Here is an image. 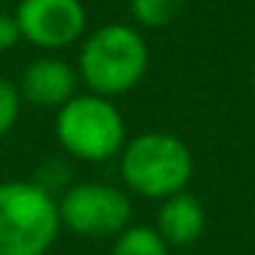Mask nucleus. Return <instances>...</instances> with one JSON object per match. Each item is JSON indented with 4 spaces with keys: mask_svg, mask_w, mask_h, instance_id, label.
<instances>
[{
    "mask_svg": "<svg viewBox=\"0 0 255 255\" xmlns=\"http://www.w3.org/2000/svg\"><path fill=\"white\" fill-rule=\"evenodd\" d=\"M148 69V44L134 28L121 22L102 25L83 41L77 74L91 94L113 99L143 80Z\"/></svg>",
    "mask_w": 255,
    "mask_h": 255,
    "instance_id": "1",
    "label": "nucleus"
},
{
    "mask_svg": "<svg viewBox=\"0 0 255 255\" xmlns=\"http://www.w3.org/2000/svg\"><path fill=\"white\" fill-rule=\"evenodd\" d=\"M192 170L189 145L170 132H143L121 151V178L140 198L165 200L187 192Z\"/></svg>",
    "mask_w": 255,
    "mask_h": 255,
    "instance_id": "2",
    "label": "nucleus"
},
{
    "mask_svg": "<svg viewBox=\"0 0 255 255\" xmlns=\"http://www.w3.org/2000/svg\"><path fill=\"white\" fill-rule=\"evenodd\" d=\"M58 233V200L41 184H0V255H47Z\"/></svg>",
    "mask_w": 255,
    "mask_h": 255,
    "instance_id": "3",
    "label": "nucleus"
},
{
    "mask_svg": "<svg viewBox=\"0 0 255 255\" xmlns=\"http://www.w3.org/2000/svg\"><path fill=\"white\" fill-rule=\"evenodd\" d=\"M55 137L74 159L107 162L127 145V124L110 99L96 94H77L58 110Z\"/></svg>",
    "mask_w": 255,
    "mask_h": 255,
    "instance_id": "4",
    "label": "nucleus"
},
{
    "mask_svg": "<svg viewBox=\"0 0 255 255\" xmlns=\"http://www.w3.org/2000/svg\"><path fill=\"white\" fill-rule=\"evenodd\" d=\"M61 228L85 239H110L132 222V200L124 189L102 181L74 184L58 200Z\"/></svg>",
    "mask_w": 255,
    "mask_h": 255,
    "instance_id": "5",
    "label": "nucleus"
},
{
    "mask_svg": "<svg viewBox=\"0 0 255 255\" xmlns=\"http://www.w3.org/2000/svg\"><path fill=\"white\" fill-rule=\"evenodd\" d=\"M22 39L39 50H66L85 33L80 0H19L14 11Z\"/></svg>",
    "mask_w": 255,
    "mask_h": 255,
    "instance_id": "6",
    "label": "nucleus"
},
{
    "mask_svg": "<svg viewBox=\"0 0 255 255\" xmlns=\"http://www.w3.org/2000/svg\"><path fill=\"white\" fill-rule=\"evenodd\" d=\"M77 83L80 74L61 58H36L25 66L22 77H19V94L25 102L36 107H55L61 110L69 99L77 96Z\"/></svg>",
    "mask_w": 255,
    "mask_h": 255,
    "instance_id": "7",
    "label": "nucleus"
},
{
    "mask_svg": "<svg viewBox=\"0 0 255 255\" xmlns=\"http://www.w3.org/2000/svg\"><path fill=\"white\" fill-rule=\"evenodd\" d=\"M206 231V209L192 192L165 198L156 211V233L167 247H189Z\"/></svg>",
    "mask_w": 255,
    "mask_h": 255,
    "instance_id": "8",
    "label": "nucleus"
},
{
    "mask_svg": "<svg viewBox=\"0 0 255 255\" xmlns=\"http://www.w3.org/2000/svg\"><path fill=\"white\" fill-rule=\"evenodd\" d=\"M110 255H170V247L156 233V228L129 225L116 236Z\"/></svg>",
    "mask_w": 255,
    "mask_h": 255,
    "instance_id": "9",
    "label": "nucleus"
},
{
    "mask_svg": "<svg viewBox=\"0 0 255 255\" xmlns=\"http://www.w3.org/2000/svg\"><path fill=\"white\" fill-rule=\"evenodd\" d=\"M187 0H132V17L145 28H165L178 17Z\"/></svg>",
    "mask_w": 255,
    "mask_h": 255,
    "instance_id": "10",
    "label": "nucleus"
},
{
    "mask_svg": "<svg viewBox=\"0 0 255 255\" xmlns=\"http://www.w3.org/2000/svg\"><path fill=\"white\" fill-rule=\"evenodd\" d=\"M19 110H22V94H19V88L11 80L0 77V137L14 129V124L19 118Z\"/></svg>",
    "mask_w": 255,
    "mask_h": 255,
    "instance_id": "11",
    "label": "nucleus"
},
{
    "mask_svg": "<svg viewBox=\"0 0 255 255\" xmlns=\"http://www.w3.org/2000/svg\"><path fill=\"white\" fill-rule=\"evenodd\" d=\"M22 41V30L14 14H0V52H8Z\"/></svg>",
    "mask_w": 255,
    "mask_h": 255,
    "instance_id": "12",
    "label": "nucleus"
},
{
    "mask_svg": "<svg viewBox=\"0 0 255 255\" xmlns=\"http://www.w3.org/2000/svg\"><path fill=\"white\" fill-rule=\"evenodd\" d=\"M253 85H255V69H253Z\"/></svg>",
    "mask_w": 255,
    "mask_h": 255,
    "instance_id": "13",
    "label": "nucleus"
}]
</instances>
